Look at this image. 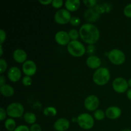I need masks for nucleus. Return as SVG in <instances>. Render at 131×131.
<instances>
[{
	"mask_svg": "<svg viewBox=\"0 0 131 131\" xmlns=\"http://www.w3.org/2000/svg\"><path fill=\"white\" fill-rule=\"evenodd\" d=\"M79 36L83 42L88 44L97 43L100 38V31L97 26L92 23L83 24L79 29Z\"/></svg>",
	"mask_w": 131,
	"mask_h": 131,
	"instance_id": "f257e3e1",
	"label": "nucleus"
},
{
	"mask_svg": "<svg viewBox=\"0 0 131 131\" xmlns=\"http://www.w3.org/2000/svg\"><path fill=\"white\" fill-rule=\"evenodd\" d=\"M110 70L106 67H100L93 73V81L96 84L103 86L107 84L110 80Z\"/></svg>",
	"mask_w": 131,
	"mask_h": 131,
	"instance_id": "f03ea898",
	"label": "nucleus"
},
{
	"mask_svg": "<svg viewBox=\"0 0 131 131\" xmlns=\"http://www.w3.org/2000/svg\"><path fill=\"white\" fill-rule=\"evenodd\" d=\"M67 51L74 57L79 58L85 54L86 48L79 41L71 40L67 45Z\"/></svg>",
	"mask_w": 131,
	"mask_h": 131,
	"instance_id": "7ed1b4c3",
	"label": "nucleus"
},
{
	"mask_svg": "<svg viewBox=\"0 0 131 131\" xmlns=\"http://www.w3.org/2000/svg\"><path fill=\"white\" fill-rule=\"evenodd\" d=\"M77 122L78 125L84 130L91 129L94 125V118L88 113L80 114L77 118Z\"/></svg>",
	"mask_w": 131,
	"mask_h": 131,
	"instance_id": "20e7f679",
	"label": "nucleus"
},
{
	"mask_svg": "<svg viewBox=\"0 0 131 131\" xmlns=\"http://www.w3.org/2000/svg\"><path fill=\"white\" fill-rule=\"evenodd\" d=\"M6 113L11 118H20L24 113V106L19 102H12L7 106Z\"/></svg>",
	"mask_w": 131,
	"mask_h": 131,
	"instance_id": "39448f33",
	"label": "nucleus"
},
{
	"mask_svg": "<svg viewBox=\"0 0 131 131\" xmlns=\"http://www.w3.org/2000/svg\"><path fill=\"white\" fill-rule=\"evenodd\" d=\"M108 58L113 64L120 65L125 62V55L121 50L113 49L109 52Z\"/></svg>",
	"mask_w": 131,
	"mask_h": 131,
	"instance_id": "423d86ee",
	"label": "nucleus"
},
{
	"mask_svg": "<svg viewBox=\"0 0 131 131\" xmlns=\"http://www.w3.org/2000/svg\"><path fill=\"white\" fill-rule=\"evenodd\" d=\"M71 18L72 16L70 12L64 8L57 10L54 17L55 22L59 24H65L70 23Z\"/></svg>",
	"mask_w": 131,
	"mask_h": 131,
	"instance_id": "0eeeda50",
	"label": "nucleus"
},
{
	"mask_svg": "<svg viewBox=\"0 0 131 131\" xmlns=\"http://www.w3.org/2000/svg\"><path fill=\"white\" fill-rule=\"evenodd\" d=\"M112 86L116 92L118 93H123L127 91L129 85H128V81H127L126 79L120 77L114 79Z\"/></svg>",
	"mask_w": 131,
	"mask_h": 131,
	"instance_id": "6e6552de",
	"label": "nucleus"
},
{
	"mask_svg": "<svg viewBox=\"0 0 131 131\" xmlns=\"http://www.w3.org/2000/svg\"><path fill=\"white\" fill-rule=\"evenodd\" d=\"M84 106L86 110L89 111H95L99 106V99L97 96L90 95L85 99Z\"/></svg>",
	"mask_w": 131,
	"mask_h": 131,
	"instance_id": "1a4fd4ad",
	"label": "nucleus"
},
{
	"mask_svg": "<svg viewBox=\"0 0 131 131\" xmlns=\"http://www.w3.org/2000/svg\"><path fill=\"white\" fill-rule=\"evenodd\" d=\"M22 69L26 75L31 77L35 74L37 72V65L33 60H26L23 63Z\"/></svg>",
	"mask_w": 131,
	"mask_h": 131,
	"instance_id": "9d476101",
	"label": "nucleus"
},
{
	"mask_svg": "<svg viewBox=\"0 0 131 131\" xmlns=\"http://www.w3.org/2000/svg\"><path fill=\"white\" fill-rule=\"evenodd\" d=\"M54 39L56 43L60 46H66L68 45L70 42V38L69 35V33L63 30L58 31L55 34Z\"/></svg>",
	"mask_w": 131,
	"mask_h": 131,
	"instance_id": "9b49d317",
	"label": "nucleus"
},
{
	"mask_svg": "<svg viewBox=\"0 0 131 131\" xmlns=\"http://www.w3.org/2000/svg\"><path fill=\"white\" fill-rule=\"evenodd\" d=\"M106 116L111 120H115L117 119L121 116L122 110L118 106H110L106 109Z\"/></svg>",
	"mask_w": 131,
	"mask_h": 131,
	"instance_id": "f8f14e48",
	"label": "nucleus"
},
{
	"mask_svg": "<svg viewBox=\"0 0 131 131\" xmlns=\"http://www.w3.org/2000/svg\"><path fill=\"white\" fill-rule=\"evenodd\" d=\"M7 75L10 81L16 83L19 81L21 78V72L17 67H12L8 70Z\"/></svg>",
	"mask_w": 131,
	"mask_h": 131,
	"instance_id": "ddd939ff",
	"label": "nucleus"
},
{
	"mask_svg": "<svg viewBox=\"0 0 131 131\" xmlns=\"http://www.w3.org/2000/svg\"><path fill=\"white\" fill-rule=\"evenodd\" d=\"M53 127L56 131H66L70 127V122L67 119L61 118L55 122Z\"/></svg>",
	"mask_w": 131,
	"mask_h": 131,
	"instance_id": "4468645a",
	"label": "nucleus"
},
{
	"mask_svg": "<svg viewBox=\"0 0 131 131\" xmlns=\"http://www.w3.org/2000/svg\"><path fill=\"white\" fill-rule=\"evenodd\" d=\"M86 63L87 66L92 69H99L101 63H102L100 58L95 55H91V56H88L87 58Z\"/></svg>",
	"mask_w": 131,
	"mask_h": 131,
	"instance_id": "2eb2a0df",
	"label": "nucleus"
},
{
	"mask_svg": "<svg viewBox=\"0 0 131 131\" xmlns=\"http://www.w3.org/2000/svg\"><path fill=\"white\" fill-rule=\"evenodd\" d=\"M84 17L86 20L88 21L89 23H93V22H95L97 19H99V13L94 8H88L84 12Z\"/></svg>",
	"mask_w": 131,
	"mask_h": 131,
	"instance_id": "dca6fc26",
	"label": "nucleus"
},
{
	"mask_svg": "<svg viewBox=\"0 0 131 131\" xmlns=\"http://www.w3.org/2000/svg\"><path fill=\"white\" fill-rule=\"evenodd\" d=\"M13 58L19 63H24L27 59V53L22 49H17L13 52Z\"/></svg>",
	"mask_w": 131,
	"mask_h": 131,
	"instance_id": "f3484780",
	"label": "nucleus"
},
{
	"mask_svg": "<svg viewBox=\"0 0 131 131\" xmlns=\"http://www.w3.org/2000/svg\"><path fill=\"white\" fill-rule=\"evenodd\" d=\"M81 5L79 0H67L65 3V6L67 10L69 12H75L78 10Z\"/></svg>",
	"mask_w": 131,
	"mask_h": 131,
	"instance_id": "a211bd4d",
	"label": "nucleus"
},
{
	"mask_svg": "<svg viewBox=\"0 0 131 131\" xmlns=\"http://www.w3.org/2000/svg\"><path fill=\"white\" fill-rule=\"evenodd\" d=\"M0 92L5 97H10L14 94V89L12 86L5 84L0 86Z\"/></svg>",
	"mask_w": 131,
	"mask_h": 131,
	"instance_id": "6ab92c4d",
	"label": "nucleus"
},
{
	"mask_svg": "<svg viewBox=\"0 0 131 131\" xmlns=\"http://www.w3.org/2000/svg\"><path fill=\"white\" fill-rule=\"evenodd\" d=\"M24 120L27 124H35V122L37 120V116L36 115L31 112H26L24 115Z\"/></svg>",
	"mask_w": 131,
	"mask_h": 131,
	"instance_id": "aec40b11",
	"label": "nucleus"
},
{
	"mask_svg": "<svg viewBox=\"0 0 131 131\" xmlns=\"http://www.w3.org/2000/svg\"><path fill=\"white\" fill-rule=\"evenodd\" d=\"M5 127L8 131H14L16 129V122L12 118H9L5 120Z\"/></svg>",
	"mask_w": 131,
	"mask_h": 131,
	"instance_id": "412c9836",
	"label": "nucleus"
},
{
	"mask_svg": "<svg viewBox=\"0 0 131 131\" xmlns=\"http://www.w3.org/2000/svg\"><path fill=\"white\" fill-rule=\"evenodd\" d=\"M57 114V110L53 106H48L43 110V115L48 117H53Z\"/></svg>",
	"mask_w": 131,
	"mask_h": 131,
	"instance_id": "4be33fe9",
	"label": "nucleus"
},
{
	"mask_svg": "<svg viewBox=\"0 0 131 131\" xmlns=\"http://www.w3.org/2000/svg\"><path fill=\"white\" fill-rule=\"evenodd\" d=\"M93 116L97 120L101 121L104 119L106 116V113L101 110H97L93 113Z\"/></svg>",
	"mask_w": 131,
	"mask_h": 131,
	"instance_id": "5701e85b",
	"label": "nucleus"
},
{
	"mask_svg": "<svg viewBox=\"0 0 131 131\" xmlns=\"http://www.w3.org/2000/svg\"><path fill=\"white\" fill-rule=\"evenodd\" d=\"M69 35L71 40H77L79 37V32L75 29H72L69 31Z\"/></svg>",
	"mask_w": 131,
	"mask_h": 131,
	"instance_id": "b1692460",
	"label": "nucleus"
},
{
	"mask_svg": "<svg viewBox=\"0 0 131 131\" xmlns=\"http://www.w3.org/2000/svg\"><path fill=\"white\" fill-rule=\"evenodd\" d=\"M7 67L8 65L6 60L3 58L0 59V74H3L7 69Z\"/></svg>",
	"mask_w": 131,
	"mask_h": 131,
	"instance_id": "393cba45",
	"label": "nucleus"
},
{
	"mask_svg": "<svg viewBox=\"0 0 131 131\" xmlns=\"http://www.w3.org/2000/svg\"><path fill=\"white\" fill-rule=\"evenodd\" d=\"M22 83H23V85L25 86H29L32 84V79L30 76L25 75L22 79Z\"/></svg>",
	"mask_w": 131,
	"mask_h": 131,
	"instance_id": "a878e982",
	"label": "nucleus"
},
{
	"mask_svg": "<svg viewBox=\"0 0 131 131\" xmlns=\"http://www.w3.org/2000/svg\"><path fill=\"white\" fill-rule=\"evenodd\" d=\"M70 23L73 26H78L81 24V19L78 17L73 16L72 17L71 19H70Z\"/></svg>",
	"mask_w": 131,
	"mask_h": 131,
	"instance_id": "bb28decb",
	"label": "nucleus"
},
{
	"mask_svg": "<svg viewBox=\"0 0 131 131\" xmlns=\"http://www.w3.org/2000/svg\"><path fill=\"white\" fill-rule=\"evenodd\" d=\"M83 3L87 7H88L89 8H92L95 6L97 1L96 0H84Z\"/></svg>",
	"mask_w": 131,
	"mask_h": 131,
	"instance_id": "cd10ccee",
	"label": "nucleus"
},
{
	"mask_svg": "<svg viewBox=\"0 0 131 131\" xmlns=\"http://www.w3.org/2000/svg\"><path fill=\"white\" fill-rule=\"evenodd\" d=\"M124 14L127 17L131 18V3L125 6L124 9Z\"/></svg>",
	"mask_w": 131,
	"mask_h": 131,
	"instance_id": "c85d7f7f",
	"label": "nucleus"
},
{
	"mask_svg": "<svg viewBox=\"0 0 131 131\" xmlns=\"http://www.w3.org/2000/svg\"><path fill=\"white\" fill-rule=\"evenodd\" d=\"M51 4L55 8H60L63 6V1L62 0H53Z\"/></svg>",
	"mask_w": 131,
	"mask_h": 131,
	"instance_id": "c756f323",
	"label": "nucleus"
},
{
	"mask_svg": "<svg viewBox=\"0 0 131 131\" xmlns=\"http://www.w3.org/2000/svg\"><path fill=\"white\" fill-rule=\"evenodd\" d=\"M6 38V33L3 29H0V43L2 45Z\"/></svg>",
	"mask_w": 131,
	"mask_h": 131,
	"instance_id": "7c9ffc66",
	"label": "nucleus"
},
{
	"mask_svg": "<svg viewBox=\"0 0 131 131\" xmlns=\"http://www.w3.org/2000/svg\"><path fill=\"white\" fill-rule=\"evenodd\" d=\"M30 131H42L41 126L38 124H34L31 125V126L29 128Z\"/></svg>",
	"mask_w": 131,
	"mask_h": 131,
	"instance_id": "2f4dec72",
	"label": "nucleus"
},
{
	"mask_svg": "<svg viewBox=\"0 0 131 131\" xmlns=\"http://www.w3.org/2000/svg\"><path fill=\"white\" fill-rule=\"evenodd\" d=\"M14 131H30L29 128L25 125H20L17 127Z\"/></svg>",
	"mask_w": 131,
	"mask_h": 131,
	"instance_id": "473e14b6",
	"label": "nucleus"
},
{
	"mask_svg": "<svg viewBox=\"0 0 131 131\" xmlns=\"http://www.w3.org/2000/svg\"><path fill=\"white\" fill-rule=\"evenodd\" d=\"M6 111H5V110H4L3 107H1L0 108V120L1 121H3L4 120H5V118H6Z\"/></svg>",
	"mask_w": 131,
	"mask_h": 131,
	"instance_id": "72a5a7b5",
	"label": "nucleus"
},
{
	"mask_svg": "<svg viewBox=\"0 0 131 131\" xmlns=\"http://www.w3.org/2000/svg\"><path fill=\"white\" fill-rule=\"evenodd\" d=\"M52 0H39V3L43 5H48L52 3Z\"/></svg>",
	"mask_w": 131,
	"mask_h": 131,
	"instance_id": "f704fd0d",
	"label": "nucleus"
},
{
	"mask_svg": "<svg viewBox=\"0 0 131 131\" xmlns=\"http://www.w3.org/2000/svg\"><path fill=\"white\" fill-rule=\"evenodd\" d=\"M5 81H6V79H5V76L3 75H0V85L3 86L5 84Z\"/></svg>",
	"mask_w": 131,
	"mask_h": 131,
	"instance_id": "c9c22d12",
	"label": "nucleus"
},
{
	"mask_svg": "<svg viewBox=\"0 0 131 131\" xmlns=\"http://www.w3.org/2000/svg\"><path fill=\"white\" fill-rule=\"evenodd\" d=\"M127 97L130 101H131V88L127 91Z\"/></svg>",
	"mask_w": 131,
	"mask_h": 131,
	"instance_id": "e433bc0d",
	"label": "nucleus"
},
{
	"mask_svg": "<svg viewBox=\"0 0 131 131\" xmlns=\"http://www.w3.org/2000/svg\"><path fill=\"white\" fill-rule=\"evenodd\" d=\"M3 54V50L2 45H0V56H2Z\"/></svg>",
	"mask_w": 131,
	"mask_h": 131,
	"instance_id": "4c0bfd02",
	"label": "nucleus"
},
{
	"mask_svg": "<svg viewBox=\"0 0 131 131\" xmlns=\"http://www.w3.org/2000/svg\"><path fill=\"white\" fill-rule=\"evenodd\" d=\"M128 85H129V87H130L131 88V78L129 81H128Z\"/></svg>",
	"mask_w": 131,
	"mask_h": 131,
	"instance_id": "58836bf2",
	"label": "nucleus"
},
{
	"mask_svg": "<svg viewBox=\"0 0 131 131\" xmlns=\"http://www.w3.org/2000/svg\"><path fill=\"white\" fill-rule=\"evenodd\" d=\"M122 131H131V130L129 129H123Z\"/></svg>",
	"mask_w": 131,
	"mask_h": 131,
	"instance_id": "ea45409f",
	"label": "nucleus"
}]
</instances>
